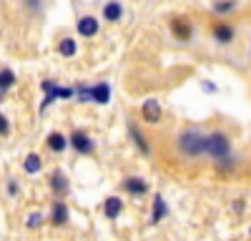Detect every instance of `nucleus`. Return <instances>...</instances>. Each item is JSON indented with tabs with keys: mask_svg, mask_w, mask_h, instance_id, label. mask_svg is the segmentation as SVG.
I'll use <instances>...</instances> for the list:
<instances>
[{
	"mask_svg": "<svg viewBox=\"0 0 251 241\" xmlns=\"http://www.w3.org/2000/svg\"><path fill=\"white\" fill-rule=\"evenodd\" d=\"M46 144H48V148H50L53 153H63V151L68 148V138L63 136V133H58V131H55V133H50V136H48Z\"/></svg>",
	"mask_w": 251,
	"mask_h": 241,
	"instance_id": "nucleus-13",
	"label": "nucleus"
},
{
	"mask_svg": "<svg viewBox=\"0 0 251 241\" xmlns=\"http://www.w3.org/2000/svg\"><path fill=\"white\" fill-rule=\"evenodd\" d=\"M75 98L80 100V103H88L91 100V86H78L75 88Z\"/></svg>",
	"mask_w": 251,
	"mask_h": 241,
	"instance_id": "nucleus-22",
	"label": "nucleus"
},
{
	"mask_svg": "<svg viewBox=\"0 0 251 241\" xmlns=\"http://www.w3.org/2000/svg\"><path fill=\"white\" fill-rule=\"evenodd\" d=\"M10 133V123H8V118L0 113V136H8Z\"/></svg>",
	"mask_w": 251,
	"mask_h": 241,
	"instance_id": "nucleus-24",
	"label": "nucleus"
},
{
	"mask_svg": "<svg viewBox=\"0 0 251 241\" xmlns=\"http://www.w3.org/2000/svg\"><path fill=\"white\" fill-rule=\"evenodd\" d=\"M91 100L98 106H106L111 100V86L108 83H98V86H91Z\"/></svg>",
	"mask_w": 251,
	"mask_h": 241,
	"instance_id": "nucleus-9",
	"label": "nucleus"
},
{
	"mask_svg": "<svg viewBox=\"0 0 251 241\" xmlns=\"http://www.w3.org/2000/svg\"><path fill=\"white\" fill-rule=\"evenodd\" d=\"M50 189H53L55 193H66V191H68V178H66V173H63V171H53V173H50Z\"/></svg>",
	"mask_w": 251,
	"mask_h": 241,
	"instance_id": "nucleus-14",
	"label": "nucleus"
},
{
	"mask_svg": "<svg viewBox=\"0 0 251 241\" xmlns=\"http://www.w3.org/2000/svg\"><path fill=\"white\" fill-rule=\"evenodd\" d=\"M234 10H236V3H234V0H221V3H214V13H219V15L234 13Z\"/></svg>",
	"mask_w": 251,
	"mask_h": 241,
	"instance_id": "nucleus-21",
	"label": "nucleus"
},
{
	"mask_svg": "<svg viewBox=\"0 0 251 241\" xmlns=\"http://www.w3.org/2000/svg\"><path fill=\"white\" fill-rule=\"evenodd\" d=\"M169 214V209H166V201H163V196H156L153 198V214H151V221L153 224H158V221Z\"/></svg>",
	"mask_w": 251,
	"mask_h": 241,
	"instance_id": "nucleus-19",
	"label": "nucleus"
},
{
	"mask_svg": "<svg viewBox=\"0 0 251 241\" xmlns=\"http://www.w3.org/2000/svg\"><path fill=\"white\" fill-rule=\"evenodd\" d=\"M249 234H251V229H249Z\"/></svg>",
	"mask_w": 251,
	"mask_h": 241,
	"instance_id": "nucleus-27",
	"label": "nucleus"
},
{
	"mask_svg": "<svg viewBox=\"0 0 251 241\" xmlns=\"http://www.w3.org/2000/svg\"><path fill=\"white\" fill-rule=\"evenodd\" d=\"M40 221H43V214H30V216H28V221H25V226H28V229H35V226L40 224Z\"/></svg>",
	"mask_w": 251,
	"mask_h": 241,
	"instance_id": "nucleus-23",
	"label": "nucleus"
},
{
	"mask_svg": "<svg viewBox=\"0 0 251 241\" xmlns=\"http://www.w3.org/2000/svg\"><path fill=\"white\" fill-rule=\"evenodd\" d=\"M50 218H53L55 226H66L68 224V206L63 204V201H55L53 211H50Z\"/></svg>",
	"mask_w": 251,
	"mask_h": 241,
	"instance_id": "nucleus-12",
	"label": "nucleus"
},
{
	"mask_svg": "<svg viewBox=\"0 0 251 241\" xmlns=\"http://www.w3.org/2000/svg\"><path fill=\"white\" fill-rule=\"evenodd\" d=\"M8 193H10V196H15V193H18V181H13V178L8 181Z\"/></svg>",
	"mask_w": 251,
	"mask_h": 241,
	"instance_id": "nucleus-25",
	"label": "nucleus"
},
{
	"mask_svg": "<svg viewBox=\"0 0 251 241\" xmlns=\"http://www.w3.org/2000/svg\"><path fill=\"white\" fill-rule=\"evenodd\" d=\"M201 86H203V91H206V93H214V91H216V86L211 83V80H203Z\"/></svg>",
	"mask_w": 251,
	"mask_h": 241,
	"instance_id": "nucleus-26",
	"label": "nucleus"
},
{
	"mask_svg": "<svg viewBox=\"0 0 251 241\" xmlns=\"http://www.w3.org/2000/svg\"><path fill=\"white\" fill-rule=\"evenodd\" d=\"M40 88L46 91V98H43V103H40V111H46L55 98H71V96H75L73 88H58L53 80H43V83H40Z\"/></svg>",
	"mask_w": 251,
	"mask_h": 241,
	"instance_id": "nucleus-3",
	"label": "nucleus"
},
{
	"mask_svg": "<svg viewBox=\"0 0 251 241\" xmlns=\"http://www.w3.org/2000/svg\"><path fill=\"white\" fill-rule=\"evenodd\" d=\"M176 146H178V151H181L183 156H188V158L203 156V153H208V133H203V131H199V128H186V131H181Z\"/></svg>",
	"mask_w": 251,
	"mask_h": 241,
	"instance_id": "nucleus-1",
	"label": "nucleus"
},
{
	"mask_svg": "<svg viewBox=\"0 0 251 241\" xmlns=\"http://www.w3.org/2000/svg\"><path fill=\"white\" fill-rule=\"evenodd\" d=\"M23 169H25V173H38L40 169H43V161H40L38 153H28L25 161H23Z\"/></svg>",
	"mask_w": 251,
	"mask_h": 241,
	"instance_id": "nucleus-17",
	"label": "nucleus"
},
{
	"mask_svg": "<svg viewBox=\"0 0 251 241\" xmlns=\"http://www.w3.org/2000/svg\"><path fill=\"white\" fill-rule=\"evenodd\" d=\"M121 15H123V5L121 3H106V5H103V18L111 20V23L121 20Z\"/></svg>",
	"mask_w": 251,
	"mask_h": 241,
	"instance_id": "nucleus-16",
	"label": "nucleus"
},
{
	"mask_svg": "<svg viewBox=\"0 0 251 241\" xmlns=\"http://www.w3.org/2000/svg\"><path fill=\"white\" fill-rule=\"evenodd\" d=\"M71 146H73L78 153H93L96 141H93L88 133H83V131H73V133H71Z\"/></svg>",
	"mask_w": 251,
	"mask_h": 241,
	"instance_id": "nucleus-4",
	"label": "nucleus"
},
{
	"mask_svg": "<svg viewBox=\"0 0 251 241\" xmlns=\"http://www.w3.org/2000/svg\"><path fill=\"white\" fill-rule=\"evenodd\" d=\"M75 28H78V33H80L83 38H93V35L100 30V25H98V18H96V15H83V18H78Z\"/></svg>",
	"mask_w": 251,
	"mask_h": 241,
	"instance_id": "nucleus-5",
	"label": "nucleus"
},
{
	"mask_svg": "<svg viewBox=\"0 0 251 241\" xmlns=\"http://www.w3.org/2000/svg\"><path fill=\"white\" fill-rule=\"evenodd\" d=\"M208 156H211L221 169H231V141L224 131L208 133Z\"/></svg>",
	"mask_w": 251,
	"mask_h": 241,
	"instance_id": "nucleus-2",
	"label": "nucleus"
},
{
	"mask_svg": "<svg viewBox=\"0 0 251 241\" xmlns=\"http://www.w3.org/2000/svg\"><path fill=\"white\" fill-rule=\"evenodd\" d=\"M171 33H174L176 40H191L194 28H191V23H188L186 18H174L171 20Z\"/></svg>",
	"mask_w": 251,
	"mask_h": 241,
	"instance_id": "nucleus-7",
	"label": "nucleus"
},
{
	"mask_svg": "<svg viewBox=\"0 0 251 241\" xmlns=\"http://www.w3.org/2000/svg\"><path fill=\"white\" fill-rule=\"evenodd\" d=\"M103 211H106V218L116 221V218L121 216V211H123V201H121L118 196H108L106 204H103Z\"/></svg>",
	"mask_w": 251,
	"mask_h": 241,
	"instance_id": "nucleus-10",
	"label": "nucleus"
},
{
	"mask_svg": "<svg viewBox=\"0 0 251 241\" xmlns=\"http://www.w3.org/2000/svg\"><path fill=\"white\" fill-rule=\"evenodd\" d=\"M15 86V73L10 68H3L0 71V96H3L5 91H10Z\"/></svg>",
	"mask_w": 251,
	"mask_h": 241,
	"instance_id": "nucleus-18",
	"label": "nucleus"
},
{
	"mask_svg": "<svg viewBox=\"0 0 251 241\" xmlns=\"http://www.w3.org/2000/svg\"><path fill=\"white\" fill-rule=\"evenodd\" d=\"M123 189L128 191V193H133V196H143L146 191H149V184H146L143 178L131 176V178H126V181H123Z\"/></svg>",
	"mask_w": 251,
	"mask_h": 241,
	"instance_id": "nucleus-11",
	"label": "nucleus"
},
{
	"mask_svg": "<svg viewBox=\"0 0 251 241\" xmlns=\"http://www.w3.org/2000/svg\"><path fill=\"white\" fill-rule=\"evenodd\" d=\"M141 113H143L146 123H158V120H161V103H158L156 98H149V100L141 106Z\"/></svg>",
	"mask_w": 251,
	"mask_h": 241,
	"instance_id": "nucleus-6",
	"label": "nucleus"
},
{
	"mask_svg": "<svg viewBox=\"0 0 251 241\" xmlns=\"http://www.w3.org/2000/svg\"><path fill=\"white\" fill-rule=\"evenodd\" d=\"M128 131H131V136H133V141H136V146L141 148V153H143V156H149V153H151V148H149V141H146V138L141 136V131H138L133 123H128Z\"/></svg>",
	"mask_w": 251,
	"mask_h": 241,
	"instance_id": "nucleus-20",
	"label": "nucleus"
},
{
	"mask_svg": "<svg viewBox=\"0 0 251 241\" xmlns=\"http://www.w3.org/2000/svg\"><path fill=\"white\" fill-rule=\"evenodd\" d=\"M58 53L63 55V58H73L75 53H78V43L73 38H63L60 43H58Z\"/></svg>",
	"mask_w": 251,
	"mask_h": 241,
	"instance_id": "nucleus-15",
	"label": "nucleus"
},
{
	"mask_svg": "<svg viewBox=\"0 0 251 241\" xmlns=\"http://www.w3.org/2000/svg\"><path fill=\"white\" fill-rule=\"evenodd\" d=\"M211 35L216 38V43H221V46H228V43L234 40L236 30H234V25H228V23H219V25L211 30Z\"/></svg>",
	"mask_w": 251,
	"mask_h": 241,
	"instance_id": "nucleus-8",
	"label": "nucleus"
}]
</instances>
